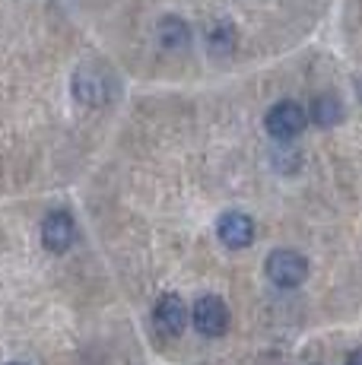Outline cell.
<instances>
[{
	"label": "cell",
	"instance_id": "3",
	"mask_svg": "<svg viewBox=\"0 0 362 365\" xmlns=\"http://www.w3.org/2000/svg\"><path fill=\"white\" fill-rule=\"evenodd\" d=\"M305 124H309V115H305V108L299 102L292 99H283L276 102L274 108L267 111V118H264V128L274 140H292L299 137V133L305 130Z\"/></svg>",
	"mask_w": 362,
	"mask_h": 365
},
{
	"label": "cell",
	"instance_id": "11",
	"mask_svg": "<svg viewBox=\"0 0 362 365\" xmlns=\"http://www.w3.org/2000/svg\"><path fill=\"white\" fill-rule=\"evenodd\" d=\"M346 365H362V349H353V353L346 356Z\"/></svg>",
	"mask_w": 362,
	"mask_h": 365
},
{
	"label": "cell",
	"instance_id": "10",
	"mask_svg": "<svg viewBox=\"0 0 362 365\" xmlns=\"http://www.w3.org/2000/svg\"><path fill=\"white\" fill-rule=\"evenodd\" d=\"M210 48L213 51H232V29L229 26H217V29L210 32Z\"/></svg>",
	"mask_w": 362,
	"mask_h": 365
},
{
	"label": "cell",
	"instance_id": "7",
	"mask_svg": "<svg viewBox=\"0 0 362 365\" xmlns=\"http://www.w3.org/2000/svg\"><path fill=\"white\" fill-rule=\"evenodd\" d=\"M152 321H156V327L165 336H178L187 327V305L175 292H165V296H159L156 308H152Z\"/></svg>",
	"mask_w": 362,
	"mask_h": 365
},
{
	"label": "cell",
	"instance_id": "6",
	"mask_svg": "<svg viewBox=\"0 0 362 365\" xmlns=\"http://www.w3.org/2000/svg\"><path fill=\"white\" fill-rule=\"evenodd\" d=\"M217 235L226 248L239 251V248H248L254 242V220L248 213H239V210H229V213L219 216L217 222Z\"/></svg>",
	"mask_w": 362,
	"mask_h": 365
},
{
	"label": "cell",
	"instance_id": "9",
	"mask_svg": "<svg viewBox=\"0 0 362 365\" xmlns=\"http://www.w3.org/2000/svg\"><path fill=\"white\" fill-rule=\"evenodd\" d=\"M159 41H162V48H169V51H178V48H185L187 41H191V29H187L178 16H165L162 23H159Z\"/></svg>",
	"mask_w": 362,
	"mask_h": 365
},
{
	"label": "cell",
	"instance_id": "12",
	"mask_svg": "<svg viewBox=\"0 0 362 365\" xmlns=\"http://www.w3.org/2000/svg\"><path fill=\"white\" fill-rule=\"evenodd\" d=\"M10 365H23V362H10Z\"/></svg>",
	"mask_w": 362,
	"mask_h": 365
},
{
	"label": "cell",
	"instance_id": "1",
	"mask_svg": "<svg viewBox=\"0 0 362 365\" xmlns=\"http://www.w3.org/2000/svg\"><path fill=\"white\" fill-rule=\"evenodd\" d=\"M264 270H267V279L274 286H280V289H296V286L305 283V277H309V261H305L299 251L276 248L267 255Z\"/></svg>",
	"mask_w": 362,
	"mask_h": 365
},
{
	"label": "cell",
	"instance_id": "4",
	"mask_svg": "<svg viewBox=\"0 0 362 365\" xmlns=\"http://www.w3.org/2000/svg\"><path fill=\"white\" fill-rule=\"evenodd\" d=\"M191 321H194V327H197V334L213 340V336H222L229 331L232 314H229V305L219 296H200L191 308Z\"/></svg>",
	"mask_w": 362,
	"mask_h": 365
},
{
	"label": "cell",
	"instance_id": "5",
	"mask_svg": "<svg viewBox=\"0 0 362 365\" xmlns=\"http://www.w3.org/2000/svg\"><path fill=\"white\" fill-rule=\"evenodd\" d=\"M73 238H76V226L67 210H54V213L45 216V222H41V242H45V248L51 255H64L73 245Z\"/></svg>",
	"mask_w": 362,
	"mask_h": 365
},
{
	"label": "cell",
	"instance_id": "2",
	"mask_svg": "<svg viewBox=\"0 0 362 365\" xmlns=\"http://www.w3.org/2000/svg\"><path fill=\"white\" fill-rule=\"evenodd\" d=\"M73 96L83 105H105L115 96V80L102 67L86 64L73 73Z\"/></svg>",
	"mask_w": 362,
	"mask_h": 365
},
{
	"label": "cell",
	"instance_id": "8",
	"mask_svg": "<svg viewBox=\"0 0 362 365\" xmlns=\"http://www.w3.org/2000/svg\"><path fill=\"white\" fill-rule=\"evenodd\" d=\"M311 121L321 124V128H333V124L343 121V102L337 99V96L324 93L318 96L315 102H311Z\"/></svg>",
	"mask_w": 362,
	"mask_h": 365
}]
</instances>
